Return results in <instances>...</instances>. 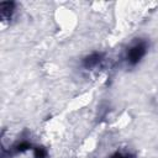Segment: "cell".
Listing matches in <instances>:
<instances>
[{
	"mask_svg": "<svg viewBox=\"0 0 158 158\" xmlns=\"http://www.w3.org/2000/svg\"><path fill=\"white\" fill-rule=\"evenodd\" d=\"M15 10V2L12 1H2L0 4V19L2 22L9 21L12 17Z\"/></svg>",
	"mask_w": 158,
	"mask_h": 158,
	"instance_id": "cell-2",
	"label": "cell"
},
{
	"mask_svg": "<svg viewBox=\"0 0 158 158\" xmlns=\"http://www.w3.org/2000/svg\"><path fill=\"white\" fill-rule=\"evenodd\" d=\"M147 48H148V44L144 40H137L136 42H133L128 47L127 54H126V59L128 64L136 65L137 63H139V60L146 56Z\"/></svg>",
	"mask_w": 158,
	"mask_h": 158,
	"instance_id": "cell-1",
	"label": "cell"
},
{
	"mask_svg": "<svg viewBox=\"0 0 158 158\" xmlns=\"http://www.w3.org/2000/svg\"><path fill=\"white\" fill-rule=\"evenodd\" d=\"M33 156H35V158H46L47 151L44 147H35L33 148Z\"/></svg>",
	"mask_w": 158,
	"mask_h": 158,
	"instance_id": "cell-4",
	"label": "cell"
},
{
	"mask_svg": "<svg viewBox=\"0 0 158 158\" xmlns=\"http://www.w3.org/2000/svg\"><path fill=\"white\" fill-rule=\"evenodd\" d=\"M28 148H31V144H30L27 141H21L20 143H17V144L15 146V151H16V152H25V151H27Z\"/></svg>",
	"mask_w": 158,
	"mask_h": 158,
	"instance_id": "cell-5",
	"label": "cell"
},
{
	"mask_svg": "<svg viewBox=\"0 0 158 158\" xmlns=\"http://www.w3.org/2000/svg\"><path fill=\"white\" fill-rule=\"evenodd\" d=\"M110 158H130L127 154H123V153H115L114 156H111Z\"/></svg>",
	"mask_w": 158,
	"mask_h": 158,
	"instance_id": "cell-6",
	"label": "cell"
},
{
	"mask_svg": "<svg viewBox=\"0 0 158 158\" xmlns=\"http://www.w3.org/2000/svg\"><path fill=\"white\" fill-rule=\"evenodd\" d=\"M101 59H102V54L98 53V52H94V53L86 56L83 59V67L85 69H93V68H95V67H98L100 64Z\"/></svg>",
	"mask_w": 158,
	"mask_h": 158,
	"instance_id": "cell-3",
	"label": "cell"
}]
</instances>
